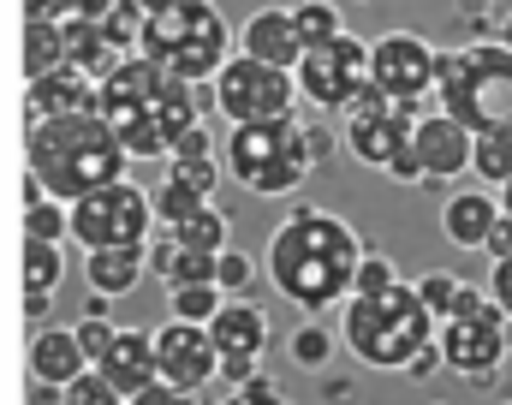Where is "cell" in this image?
<instances>
[{"mask_svg": "<svg viewBox=\"0 0 512 405\" xmlns=\"http://www.w3.org/2000/svg\"><path fill=\"white\" fill-rule=\"evenodd\" d=\"M364 263V245L346 221L322 215V209H298L274 245H268V269H274V286L304 304V310H328L340 292H352V274Z\"/></svg>", "mask_w": 512, "mask_h": 405, "instance_id": "1", "label": "cell"}, {"mask_svg": "<svg viewBox=\"0 0 512 405\" xmlns=\"http://www.w3.org/2000/svg\"><path fill=\"white\" fill-rule=\"evenodd\" d=\"M126 143L114 126L90 108V114H60V120H36L30 126V179L48 197H84L96 185H114L126 173Z\"/></svg>", "mask_w": 512, "mask_h": 405, "instance_id": "2", "label": "cell"}, {"mask_svg": "<svg viewBox=\"0 0 512 405\" xmlns=\"http://www.w3.org/2000/svg\"><path fill=\"white\" fill-rule=\"evenodd\" d=\"M346 340L364 364L376 370H405L429 340H435V316L423 304L417 286L393 280L382 292H358L352 310H346Z\"/></svg>", "mask_w": 512, "mask_h": 405, "instance_id": "3", "label": "cell"}, {"mask_svg": "<svg viewBox=\"0 0 512 405\" xmlns=\"http://www.w3.org/2000/svg\"><path fill=\"white\" fill-rule=\"evenodd\" d=\"M435 96L441 114H453L465 132H501L512 126V48L477 42L459 54H441L435 66Z\"/></svg>", "mask_w": 512, "mask_h": 405, "instance_id": "4", "label": "cell"}, {"mask_svg": "<svg viewBox=\"0 0 512 405\" xmlns=\"http://www.w3.org/2000/svg\"><path fill=\"white\" fill-rule=\"evenodd\" d=\"M137 48L149 60H161L173 78L197 84V78H215L227 66V24L209 0H179V6H155L143 18V36Z\"/></svg>", "mask_w": 512, "mask_h": 405, "instance_id": "5", "label": "cell"}, {"mask_svg": "<svg viewBox=\"0 0 512 405\" xmlns=\"http://www.w3.org/2000/svg\"><path fill=\"white\" fill-rule=\"evenodd\" d=\"M316 161H322V132H304V126H292V120L233 126V179L251 185V191H262V197L292 191Z\"/></svg>", "mask_w": 512, "mask_h": 405, "instance_id": "6", "label": "cell"}, {"mask_svg": "<svg viewBox=\"0 0 512 405\" xmlns=\"http://www.w3.org/2000/svg\"><path fill=\"white\" fill-rule=\"evenodd\" d=\"M441 358H447V370H459V376H495L501 370V358H507L512 334H507V310L495 304V292H477V286H459V304H453V316L441 322Z\"/></svg>", "mask_w": 512, "mask_h": 405, "instance_id": "7", "label": "cell"}, {"mask_svg": "<svg viewBox=\"0 0 512 405\" xmlns=\"http://www.w3.org/2000/svg\"><path fill=\"white\" fill-rule=\"evenodd\" d=\"M66 221H72V239L84 245V251H143V233H149V191H137V185H96V191H84L72 209H66Z\"/></svg>", "mask_w": 512, "mask_h": 405, "instance_id": "8", "label": "cell"}, {"mask_svg": "<svg viewBox=\"0 0 512 405\" xmlns=\"http://www.w3.org/2000/svg\"><path fill=\"white\" fill-rule=\"evenodd\" d=\"M215 102L233 126H268V120H292L298 84L286 66H268L256 54H239L233 66L215 72Z\"/></svg>", "mask_w": 512, "mask_h": 405, "instance_id": "9", "label": "cell"}, {"mask_svg": "<svg viewBox=\"0 0 512 405\" xmlns=\"http://www.w3.org/2000/svg\"><path fill=\"white\" fill-rule=\"evenodd\" d=\"M298 90L316 102V108H352L364 90H370V48L358 36H334V42H316L304 48L298 60Z\"/></svg>", "mask_w": 512, "mask_h": 405, "instance_id": "10", "label": "cell"}, {"mask_svg": "<svg viewBox=\"0 0 512 405\" xmlns=\"http://www.w3.org/2000/svg\"><path fill=\"white\" fill-rule=\"evenodd\" d=\"M411 132H417V102H399V96H387L376 84L352 102V155L358 161L387 167L411 143Z\"/></svg>", "mask_w": 512, "mask_h": 405, "instance_id": "11", "label": "cell"}, {"mask_svg": "<svg viewBox=\"0 0 512 405\" xmlns=\"http://www.w3.org/2000/svg\"><path fill=\"white\" fill-rule=\"evenodd\" d=\"M215 370H221V346H215V334H209L203 322H179V316H173V322L155 334V376H161L167 388H179V394L209 388Z\"/></svg>", "mask_w": 512, "mask_h": 405, "instance_id": "12", "label": "cell"}, {"mask_svg": "<svg viewBox=\"0 0 512 405\" xmlns=\"http://www.w3.org/2000/svg\"><path fill=\"white\" fill-rule=\"evenodd\" d=\"M435 66H441V54L423 42V36H382L376 48H370V84L387 90V96H399V102H417L423 90H435Z\"/></svg>", "mask_w": 512, "mask_h": 405, "instance_id": "13", "label": "cell"}, {"mask_svg": "<svg viewBox=\"0 0 512 405\" xmlns=\"http://www.w3.org/2000/svg\"><path fill=\"white\" fill-rule=\"evenodd\" d=\"M471 143H477V132H465L453 114H429L411 132V149L423 161V179H459L471 167Z\"/></svg>", "mask_w": 512, "mask_h": 405, "instance_id": "14", "label": "cell"}, {"mask_svg": "<svg viewBox=\"0 0 512 405\" xmlns=\"http://www.w3.org/2000/svg\"><path fill=\"white\" fill-rule=\"evenodd\" d=\"M96 376H102L108 388H120V394L149 388V382H155V334H120V328H114L108 352L96 358Z\"/></svg>", "mask_w": 512, "mask_h": 405, "instance_id": "15", "label": "cell"}, {"mask_svg": "<svg viewBox=\"0 0 512 405\" xmlns=\"http://www.w3.org/2000/svg\"><path fill=\"white\" fill-rule=\"evenodd\" d=\"M90 108H96V78H84L78 66H60L30 84V126L60 120V114H90Z\"/></svg>", "mask_w": 512, "mask_h": 405, "instance_id": "16", "label": "cell"}, {"mask_svg": "<svg viewBox=\"0 0 512 405\" xmlns=\"http://www.w3.org/2000/svg\"><path fill=\"white\" fill-rule=\"evenodd\" d=\"M495 221H501V197H489V191H459V197H447V209H441L447 239L465 245V251H483V239H489Z\"/></svg>", "mask_w": 512, "mask_h": 405, "instance_id": "17", "label": "cell"}, {"mask_svg": "<svg viewBox=\"0 0 512 405\" xmlns=\"http://www.w3.org/2000/svg\"><path fill=\"white\" fill-rule=\"evenodd\" d=\"M245 54H256V60L292 72V66L304 60V36H298L292 12H256L251 24H245Z\"/></svg>", "mask_w": 512, "mask_h": 405, "instance_id": "18", "label": "cell"}, {"mask_svg": "<svg viewBox=\"0 0 512 405\" xmlns=\"http://www.w3.org/2000/svg\"><path fill=\"white\" fill-rule=\"evenodd\" d=\"M30 376L48 382V388H66L72 376H84V346H78V334L42 328V334L30 340Z\"/></svg>", "mask_w": 512, "mask_h": 405, "instance_id": "19", "label": "cell"}, {"mask_svg": "<svg viewBox=\"0 0 512 405\" xmlns=\"http://www.w3.org/2000/svg\"><path fill=\"white\" fill-rule=\"evenodd\" d=\"M60 30H66V66H78V72H84V78H96V84H102V78H108L120 60H126V54H120V48L102 36V24L60 18Z\"/></svg>", "mask_w": 512, "mask_h": 405, "instance_id": "20", "label": "cell"}, {"mask_svg": "<svg viewBox=\"0 0 512 405\" xmlns=\"http://www.w3.org/2000/svg\"><path fill=\"white\" fill-rule=\"evenodd\" d=\"M209 334H215L221 352H233V358H256L262 340H268V322H262L256 304H221L215 322H209Z\"/></svg>", "mask_w": 512, "mask_h": 405, "instance_id": "21", "label": "cell"}, {"mask_svg": "<svg viewBox=\"0 0 512 405\" xmlns=\"http://www.w3.org/2000/svg\"><path fill=\"white\" fill-rule=\"evenodd\" d=\"M66 66V30L60 18H24V78H48Z\"/></svg>", "mask_w": 512, "mask_h": 405, "instance_id": "22", "label": "cell"}, {"mask_svg": "<svg viewBox=\"0 0 512 405\" xmlns=\"http://www.w3.org/2000/svg\"><path fill=\"white\" fill-rule=\"evenodd\" d=\"M137 274H143V251H90V286L108 298L131 292Z\"/></svg>", "mask_w": 512, "mask_h": 405, "instance_id": "23", "label": "cell"}, {"mask_svg": "<svg viewBox=\"0 0 512 405\" xmlns=\"http://www.w3.org/2000/svg\"><path fill=\"white\" fill-rule=\"evenodd\" d=\"M60 233H72L66 209H60L54 197H42V185L30 179V185H24V239H48V245H60Z\"/></svg>", "mask_w": 512, "mask_h": 405, "instance_id": "24", "label": "cell"}, {"mask_svg": "<svg viewBox=\"0 0 512 405\" xmlns=\"http://www.w3.org/2000/svg\"><path fill=\"white\" fill-rule=\"evenodd\" d=\"M471 167H477L489 185H512V126H501V132H477V143H471Z\"/></svg>", "mask_w": 512, "mask_h": 405, "instance_id": "25", "label": "cell"}, {"mask_svg": "<svg viewBox=\"0 0 512 405\" xmlns=\"http://www.w3.org/2000/svg\"><path fill=\"white\" fill-rule=\"evenodd\" d=\"M60 245L48 239H24V292H54L60 286Z\"/></svg>", "mask_w": 512, "mask_h": 405, "instance_id": "26", "label": "cell"}, {"mask_svg": "<svg viewBox=\"0 0 512 405\" xmlns=\"http://www.w3.org/2000/svg\"><path fill=\"white\" fill-rule=\"evenodd\" d=\"M143 18H149V12H143L137 0H108L96 24H102V36H108V42L126 54V48H137V36H143Z\"/></svg>", "mask_w": 512, "mask_h": 405, "instance_id": "27", "label": "cell"}, {"mask_svg": "<svg viewBox=\"0 0 512 405\" xmlns=\"http://www.w3.org/2000/svg\"><path fill=\"white\" fill-rule=\"evenodd\" d=\"M215 310H221V286H215V280H185V286H173V316H179V322H215Z\"/></svg>", "mask_w": 512, "mask_h": 405, "instance_id": "28", "label": "cell"}, {"mask_svg": "<svg viewBox=\"0 0 512 405\" xmlns=\"http://www.w3.org/2000/svg\"><path fill=\"white\" fill-rule=\"evenodd\" d=\"M292 24H298L304 48H316V42H334V36H340V12H334L328 0H298V6H292Z\"/></svg>", "mask_w": 512, "mask_h": 405, "instance_id": "29", "label": "cell"}, {"mask_svg": "<svg viewBox=\"0 0 512 405\" xmlns=\"http://www.w3.org/2000/svg\"><path fill=\"white\" fill-rule=\"evenodd\" d=\"M173 239H179V245H197V251H221V245H227V221H221L215 209H197L191 221L173 227Z\"/></svg>", "mask_w": 512, "mask_h": 405, "instance_id": "30", "label": "cell"}, {"mask_svg": "<svg viewBox=\"0 0 512 405\" xmlns=\"http://www.w3.org/2000/svg\"><path fill=\"white\" fill-rule=\"evenodd\" d=\"M167 179H173V185H185V191H203V197H209V191H215V179H221V167H215V155H185V149H179Z\"/></svg>", "mask_w": 512, "mask_h": 405, "instance_id": "31", "label": "cell"}, {"mask_svg": "<svg viewBox=\"0 0 512 405\" xmlns=\"http://www.w3.org/2000/svg\"><path fill=\"white\" fill-rule=\"evenodd\" d=\"M459 286H465L459 274H423V280H417V292H423V304H429V316H435V322H447V316H453Z\"/></svg>", "mask_w": 512, "mask_h": 405, "instance_id": "32", "label": "cell"}, {"mask_svg": "<svg viewBox=\"0 0 512 405\" xmlns=\"http://www.w3.org/2000/svg\"><path fill=\"white\" fill-rule=\"evenodd\" d=\"M126 394L120 388H108L102 376H72L66 388H60V405H120Z\"/></svg>", "mask_w": 512, "mask_h": 405, "instance_id": "33", "label": "cell"}, {"mask_svg": "<svg viewBox=\"0 0 512 405\" xmlns=\"http://www.w3.org/2000/svg\"><path fill=\"white\" fill-rule=\"evenodd\" d=\"M155 209L179 227V221H191V215H197V209H209V203H203V191H185V185H173V179H167V185L155 191Z\"/></svg>", "mask_w": 512, "mask_h": 405, "instance_id": "34", "label": "cell"}, {"mask_svg": "<svg viewBox=\"0 0 512 405\" xmlns=\"http://www.w3.org/2000/svg\"><path fill=\"white\" fill-rule=\"evenodd\" d=\"M72 334H78V346H84V358H90V364H96V358L108 352V340H114V328H108V316H84V322H78Z\"/></svg>", "mask_w": 512, "mask_h": 405, "instance_id": "35", "label": "cell"}, {"mask_svg": "<svg viewBox=\"0 0 512 405\" xmlns=\"http://www.w3.org/2000/svg\"><path fill=\"white\" fill-rule=\"evenodd\" d=\"M292 358H298L304 370L328 364V334H322V328H298V334H292Z\"/></svg>", "mask_w": 512, "mask_h": 405, "instance_id": "36", "label": "cell"}, {"mask_svg": "<svg viewBox=\"0 0 512 405\" xmlns=\"http://www.w3.org/2000/svg\"><path fill=\"white\" fill-rule=\"evenodd\" d=\"M393 280H399V274H393L387 257H364L358 274H352V292H382V286H393Z\"/></svg>", "mask_w": 512, "mask_h": 405, "instance_id": "37", "label": "cell"}, {"mask_svg": "<svg viewBox=\"0 0 512 405\" xmlns=\"http://www.w3.org/2000/svg\"><path fill=\"white\" fill-rule=\"evenodd\" d=\"M215 286H221V292H245V286H251V263H245L239 251H221V263H215Z\"/></svg>", "mask_w": 512, "mask_h": 405, "instance_id": "38", "label": "cell"}, {"mask_svg": "<svg viewBox=\"0 0 512 405\" xmlns=\"http://www.w3.org/2000/svg\"><path fill=\"white\" fill-rule=\"evenodd\" d=\"M227 405H292V400H280L262 376H251V382H239V388H233V400H227Z\"/></svg>", "mask_w": 512, "mask_h": 405, "instance_id": "39", "label": "cell"}, {"mask_svg": "<svg viewBox=\"0 0 512 405\" xmlns=\"http://www.w3.org/2000/svg\"><path fill=\"white\" fill-rule=\"evenodd\" d=\"M483 251H489L495 263H501V257H512V215H507V209H501V221L489 227V239H483Z\"/></svg>", "mask_w": 512, "mask_h": 405, "instance_id": "40", "label": "cell"}, {"mask_svg": "<svg viewBox=\"0 0 512 405\" xmlns=\"http://www.w3.org/2000/svg\"><path fill=\"white\" fill-rule=\"evenodd\" d=\"M227 388H239V382H251L256 376V358H233V352H221V370H215Z\"/></svg>", "mask_w": 512, "mask_h": 405, "instance_id": "41", "label": "cell"}, {"mask_svg": "<svg viewBox=\"0 0 512 405\" xmlns=\"http://www.w3.org/2000/svg\"><path fill=\"white\" fill-rule=\"evenodd\" d=\"M131 405H185V394H179V388H167V382L155 376L149 388H137V394H131Z\"/></svg>", "mask_w": 512, "mask_h": 405, "instance_id": "42", "label": "cell"}, {"mask_svg": "<svg viewBox=\"0 0 512 405\" xmlns=\"http://www.w3.org/2000/svg\"><path fill=\"white\" fill-rule=\"evenodd\" d=\"M489 292H495V304L507 310V322H512V257H501V263H495V280H489Z\"/></svg>", "mask_w": 512, "mask_h": 405, "instance_id": "43", "label": "cell"}, {"mask_svg": "<svg viewBox=\"0 0 512 405\" xmlns=\"http://www.w3.org/2000/svg\"><path fill=\"white\" fill-rule=\"evenodd\" d=\"M387 173H393V179H405V185H411V179H423V161H417V149L405 143V149L387 161Z\"/></svg>", "mask_w": 512, "mask_h": 405, "instance_id": "44", "label": "cell"}, {"mask_svg": "<svg viewBox=\"0 0 512 405\" xmlns=\"http://www.w3.org/2000/svg\"><path fill=\"white\" fill-rule=\"evenodd\" d=\"M441 364H447V358H441V340H429V346H423V352H417V358H411L405 370H411V376H435Z\"/></svg>", "mask_w": 512, "mask_h": 405, "instance_id": "45", "label": "cell"}, {"mask_svg": "<svg viewBox=\"0 0 512 405\" xmlns=\"http://www.w3.org/2000/svg\"><path fill=\"white\" fill-rule=\"evenodd\" d=\"M102 6H108V0H66V12H60V18H84V24H96V18H102Z\"/></svg>", "mask_w": 512, "mask_h": 405, "instance_id": "46", "label": "cell"}, {"mask_svg": "<svg viewBox=\"0 0 512 405\" xmlns=\"http://www.w3.org/2000/svg\"><path fill=\"white\" fill-rule=\"evenodd\" d=\"M48 304H54V292H24V316H30V322H42Z\"/></svg>", "mask_w": 512, "mask_h": 405, "instance_id": "47", "label": "cell"}, {"mask_svg": "<svg viewBox=\"0 0 512 405\" xmlns=\"http://www.w3.org/2000/svg\"><path fill=\"white\" fill-rule=\"evenodd\" d=\"M66 0H24V18H60Z\"/></svg>", "mask_w": 512, "mask_h": 405, "instance_id": "48", "label": "cell"}, {"mask_svg": "<svg viewBox=\"0 0 512 405\" xmlns=\"http://www.w3.org/2000/svg\"><path fill=\"white\" fill-rule=\"evenodd\" d=\"M137 6H143V12H155V6H179V0H137Z\"/></svg>", "mask_w": 512, "mask_h": 405, "instance_id": "49", "label": "cell"}, {"mask_svg": "<svg viewBox=\"0 0 512 405\" xmlns=\"http://www.w3.org/2000/svg\"><path fill=\"white\" fill-rule=\"evenodd\" d=\"M501 209L512 215V185H501Z\"/></svg>", "mask_w": 512, "mask_h": 405, "instance_id": "50", "label": "cell"}, {"mask_svg": "<svg viewBox=\"0 0 512 405\" xmlns=\"http://www.w3.org/2000/svg\"><path fill=\"white\" fill-rule=\"evenodd\" d=\"M501 42H507V48H512V18H507V24H501Z\"/></svg>", "mask_w": 512, "mask_h": 405, "instance_id": "51", "label": "cell"}]
</instances>
